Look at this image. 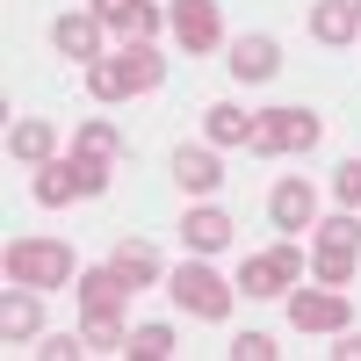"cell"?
<instances>
[{"label": "cell", "mask_w": 361, "mask_h": 361, "mask_svg": "<svg viewBox=\"0 0 361 361\" xmlns=\"http://www.w3.org/2000/svg\"><path fill=\"white\" fill-rule=\"evenodd\" d=\"M159 73H166V58L152 44H123L116 58H94V66H87V87H94V102H130L145 87H159Z\"/></svg>", "instance_id": "1"}, {"label": "cell", "mask_w": 361, "mask_h": 361, "mask_svg": "<svg viewBox=\"0 0 361 361\" xmlns=\"http://www.w3.org/2000/svg\"><path fill=\"white\" fill-rule=\"evenodd\" d=\"M0 267H8L15 289H66L73 282V253L58 246V238H15Z\"/></svg>", "instance_id": "2"}, {"label": "cell", "mask_w": 361, "mask_h": 361, "mask_svg": "<svg viewBox=\"0 0 361 361\" xmlns=\"http://www.w3.org/2000/svg\"><path fill=\"white\" fill-rule=\"evenodd\" d=\"M102 188H109V166L87 159V152H73V159H44V173H37V202H44V209H66L73 195H102Z\"/></svg>", "instance_id": "3"}, {"label": "cell", "mask_w": 361, "mask_h": 361, "mask_svg": "<svg viewBox=\"0 0 361 361\" xmlns=\"http://www.w3.org/2000/svg\"><path fill=\"white\" fill-rule=\"evenodd\" d=\"M318 145V116L311 109H260L246 152H311Z\"/></svg>", "instance_id": "4"}, {"label": "cell", "mask_w": 361, "mask_h": 361, "mask_svg": "<svg viewBox=\"0 0 361 361\" xmlns=\"http://www.w3.org/2000/svg\"><path fill=\"white\" fill-rule=\"evenodd\" d=\"M289 325H296V333H347V325H354V304H347L333 282H325V289H296V296H289Z\"/></svg>", "instance_id": "5"}, {"label": "cell", "mask_w": 361, "mask_h": 361, "mask_svg": "<svg viewBox=\"0 0 361 361\" xmlns=\"http://www.w3.org/2000/svg\"><path fill=\"white\" fill-rule=\"evenodd\" d=\"M173 304L188 311V318H209V325H217V318L231 311V289H224V282L195 260V267H173Z\"/></svg>", "instance_id": "6"}, {"label": "cell", "mask_w": 361, "mask_h": 361, "mask_svg": "<svg viewBox=\"0 0 361 361\" xmlns=\"http://www.w3.org/2000/svg\"><path fill=\"white\" fill-rule=\"evenodd\" d=\"M296 275H304L296 246H275V253L246 260V296H282V289H296Z\"/></svg>", "instance_id": "7"}, {"label": "cell", "mask_w": 361, "mask_h": 361, "mask_svg": "<svg viewBox=\"0 0 361 361\" xmlns=\"http://www.w3.org/2000/svg\"><path fill=\"white\" fill-rule=\"evenodd\" d=\"M94 15H102V29H116L123 44H152V29H159V8H152V0H94Z\"/></svg>", "instance_id": "8"}, {"label": "cell", "mask_w": 361, "mask_h": 361, "mask_svg": "<svg viewBox=\"0 0 361 361\" xmlns=\"http://www.w3.org/2000/svg\"><path fill=\"white\" fill-rule=\"evenodd\" d=\"M173 37L188 51H217L224 22H217V0H173Z\"/></svg>", "instance_id": "9"}, {"label": "cell", "mask_w": 361, "mask_h": 361, "mask_svg": "<svg viewBox=\"0 0 361 361\" xmlns=\"http://www.w3.org/2000/svg\"><path fill=\"white\" fill-rule=\"evenodd\" d=\"M51 44L66 58H87V66H94V58H102V15H58L51 22Z\"/></svg>", "instance_id": "10"}, {"label": "cell", "mask_w": 361, "mask_h": 361, "mask_svg": "<svg viewBox=\"0 0 361 361\" xmlns=\"http://www.w3.org/2000/svg\"><path fill=\"white\" fill-rule=\"evenodd\" d=\"M267 209H275L282 231H311V224H318V195H311V180H282V188L267 195Z\"/></svg>", "instance_id": "11"}, {"label": "cell", "mask_w": 361, "mask_h": 361, "mask_svg": "<svg viewBox=\"0 0 361 361\" xmlns=\"http://www.w3.org/2000/svg\"><path fill=\"white\" fill-rule=\"evenodd\" d=\"M123 296H130V282L123 275H116V267H87V275H80V311H123Z\"/></svg>", "instance_id": "12"}, {"label": "cell", "mask_w": 361, "mask_h": 361, "mask_svg": "<svg viewBox=\"0 0 361 361\" xmlns=\"http://www.w3.org/2000/svg\"><path fill=\"white\" fill-rule=\"evenodd\" d=\"M173 180L188 195H209L224 180V166H217V152H202V145H180V152H173Z\"/></svg>", "instance_id": "13"}, {"label": "cell", "mask_w": 361, "mask_h": 361, "mask_svg": "<svg viewBox=\"0 0 361 361\" xmlns=\"http://www.w3.org/2000/svg\"><path fill=\"white\" fill-rule=\"evenodd\" d=\"M354 29H361L354 0H318V8H311V37L318 44H354Z\"/></svg>", "instance_id": "14"}, {"label": "cell", "mask_w": 361, "mask_h": 361, "mask_svg": "<svg viewBox=\"0 0 361 361\" xmlns=\"http://www.w3.org/2000/svg\"><path fill=\"white\" fill-rule=\"evenodd\" d=\"M275 66H282L275 37H238V44H231V73H238V80H275Z\"/></svg>", "instance_id": "15"}, {"label": "cell", "mask_w": 361, "mask_h": 361, "mask_svg": "<svg viewBox=\"0 0 361 361\" xmlns=\"http://www.w3.org/2000/svg\"><path fill=\"white\" fill-rule=\"evenodd\" d=\"M37 325H44L37 289H22V296L8 289V304H0V340H8V347H15V340H37Z\"/></svg>", "instance_id": "16"}, {"label": "cell", "mask_w": 361, "mask_h": 361, "mask_svg": "<svg viewBox=\"0 0 361 361\" xmlns=\"http://www.w3.org/2000/svg\"><path fill=\"white\" fill-rule=\"evenodd\" d=\"M8 152L29 159V166H44V159H58V130L51 123H8Z\"/></svg>", "instance_id": "17"}, {"label": "cell", "mask_w": 361, "mask_h": 361, "mask_svg": "<svg viewBox=\"0 0 361 361\" xmlns=\"http://www.w3.org/2000/svg\"><path fill=\"white\" fill-rule=\"evenodd\" d=\"M180 238H188L195 253H217L224 238H231V217H224V209H188V224H180Z\"/></svg>", "instance_id": "18"}, {"label": "cell", "mask_w": 361, "mask_h": 361, "mask_svg": "<svg viewBox=\"0 0 361 361\" xmlns=\"http://www.w3.org/2000/svg\"><path fill=\"white\" fill-rule=\"evenodd\" d=\"M109 267H116V275H123L130 289L159 282V253H152V246H137V238H130V246H116V260H109Z\"/></svg>", "instance_id": "19"}, {"label": "cell", "mask_w": 361, "mask_h": 361, "mask_svg": "<svg viewBox=\"0 0 361 361\" xmlns=\"http://www.w3.org/2000/svg\"><path fill=\"white\" fill-rule=\"evenodd\" d=\"M80 340L94 347V354H130V333H123L109 311H87V333H80Z\"/></svg>", "instance_id": "20"}, {"label": "cell", "mask_w": 361, "mask_h": 361, "mask_svg": "<svg viewBox=\"0 0 361 361\" xmlns=\"http://www.w3.org/2000/svg\"><path fill=\"white\" fill-rule=\"evenodd\" d=\"M209 137H217V145H246L253 137V116L231 109V102H217V109H209Z\"/></svg>", "instance_id": "21"}, {"label": "cell", "mask_w": 361, "mask_h": 361, "mask_svg": "<svg viewBox=\"0 0 361 361\" xmlns=\"http://www.w3.org/2000/svg\"><path fill=\"white\" fill-rule=\"evenodd\" d=\"M73 152H87V159H102V166H116V159H123V137H116L109 123H87V130L73 137Z\"/></svg>", "instance_id": "22"}, {"label": "cell", "mask_w": 361, "mask_h": 361, "mask_svg": "<svg viewBox=\"0 0 361 361\" xmlns=\"http://www.w3.org/2000/svg\"><path fill=\"white\" fill-rule=\"evenodd\" d=\"M354 246H361L354 209H340V217H325V224H318V253H354Z\"/></svg>", "instance_id": "23"}, {"label": "cell", "mask_w": 361, "mask_h": 361, "mask_svg": "<svg viewBox=\"0 0 361 361\" xmlns=\"http://www.w3.org/2000/svg\"><path fill=\"white\" fill-rule=\"evenodd\" d=\"M173 354V325H137L130 333V361H166Z\"/></svg>", "instance_id": "24"}, {"label": "cell", "mask_w": 361, "mask_h": 361, "mask_svg": "<svg viewBox=\"0 0 361 361\" xmlns=\"http://www.w3.org/2000/svg\"><path fill=\"white\" fill-rule=\"evenodd\" d=\"M231 361H275V340H267V333H246V340H231Z\"/></svg>", "instance_id": "25"}, {"label": "cell", "mask_w": 361, "mask_h": 361, "mask_svg": "<svg viewBox=\"0 0 361 361\" xmlns=\"http://www.w3.org/2000/svg\"><path fill=\"white\" fill-rule=\"evenodd\" d=\"M80 347H87V340H73V333H51V340H44V347H37V354H44V361H73V354H80Z\"/></svg>", "instance_id": "26"}, {"label": "cell", "mask_w": 361, "mask_h": 361, "mask_svg": "<svg viewBox=\"0 0 361 361\" xmlns=\"http://www.w3.org/2000/svg\"><path fill=\"white\" fill-rule=\"evenodd\" d=\"M333 188H340V202H347V209H361V159H354V166H340Z\"/></svg>", "instance_id": "27"}, {"label": "cell", "mask_w": 361, "mask_h": 361, "mask_svg": "<svg viewBox=\"0 0 361 361\" xmlns=\"http://www.w3.org/2000/svg\"><path fill=\"white\" fill-rule=\"evenodd\" d=\"M333 354H340V361H361V333H347V340H340Z\"/></svg>", "instance_id": "28"}, {"label": "cell", "mask_w": 361, "mask_h": 361, "mask_svg": "<svg viewBox=\"0 0 361 361\" xmlns=\"http://www.w3.org/2000/svg\"><path fill=\"white\" fill-rule=\"evenodd\" d=\"M354 8H361V0H354Z\"/></svg>", "instance_id": "29"}]
</instances>
